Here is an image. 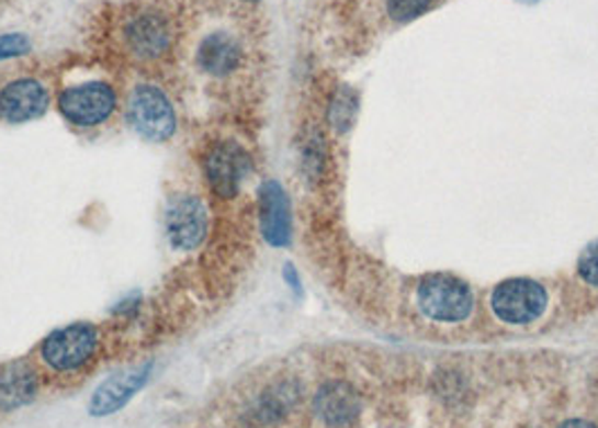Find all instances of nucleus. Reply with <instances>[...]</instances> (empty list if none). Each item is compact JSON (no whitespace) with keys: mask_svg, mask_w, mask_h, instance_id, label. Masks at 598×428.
<instances>
[{"mask_svg":"<svg viewBox=\"0 0 598 428\" xmlns=\"http://www.w3.org/2000/svg\"><path fill=\"white\" fill-rule=\"evenodd\" d=\"M196 64L203 72L212 77H225L235 72L241 64V48L237 38L227 32L207 34L199 46Z\"/></svg>","mask_w":598,"mask_h":428,"instance_id":"nucleus-13","label":"nucleus"},{"mask_svg":"<svg viewBox=\"0 0 598 428\" xmlns=\"http://www.w3.org/2000/svg\"><path fill=\"white\" fill-rule=\"evenodd\" d=\"M57 106L68 124L93 128L111 120L117 109V93L106 81H86L64 89Z\"/></svg>","mask_w":598,"mask_h":428,"instance_id":"nucleus-2","label":"nucleus"},{"mask_svg":"<svg viewBox=\"0 0 598 428\" xmlns=\"http://www.w3.org/2000/svg\"><path fill=\"white\" fill-rule=\"evenodd\" d=\"M100 346V334L90 323H72L41 342L43 363L57 372H75L93 361Z\"/></svg>","mask_w":598,"mask_h":428,"instance_id":"nucleus-3","label":"nucleus"},{"mask_svg":"<svg viewBox=\"0 0 598 428\" xmlns=\"http://www.w3.org/2000/svg\"><path fill=\"white\" fill-rule=\"evenodd\" d=\"M128 120L135 132L151 143H167L178 128L171 100L154 83L135 86L128 100Z\"/></svg>","mask_w":598,"mask_h":428,"instance_id":"nucleus-4","label":"nucleus"},{"mask_svg":"<svg viewBox=\"0 0 598 428\" xmlns=\"http://www.w3.org/2000/svg\"><path fill=\"white\" fill-rule=\"evenodd\" d=\"M36 395L34 372L25 363H10L0 368V410H12Z\"/></svg>","mask_w":598,"mask_h":428,"instance_id":"nucleus-14","label":"nucleus"},{"mask_svg":"<svg viewBox=\"0 0 598 428\" xmlns=\"http://www.w3.org/2000/svg\"><path fill=\"white\" fill-rule=\"evenodd\" d=\"M124 41L131 55L140 59H158L169 50L171 30L160 14H137L124 27Z\"/></svg>","mask_w":598,"mask_h":428,"instance_id":"nucleus-11","label":"nucleus"},{"mask_svg":"<svg viewBox=\"0 0 598 428\" xmlns=\"http://www.w3.org/2000/svg\"><path fill=\"white\" fill-rule=\"evenodd\" d=\"M259 222H261V235L270 246L282 248L291 244V235H293L291 201L286 190L278 181H268L261 185Z\"/></svg>","mask_w":598,"mask_h":428,"instance_id":"nucleus-10","label":"nucleus"},{"mask_svg":"<svg viewBox=\"0 0 598 428\" xmlns=\"http://www.w3.org/2000/svg\"><path fill=\"white\" fill-rule=\"evenodd\" d=\"M578 273L580 278L591 284L598 286V239L591 241L578 257Z\"/></svg>","mask_w":598,"mask_h":428,"instance_id":"nucleus-19","label":"nucleus"},{"mask_svg":"<svg viewBox=\"0 0 598 428\" xmlns=\"http://www.w3.org/2000/svg\"><path fill=\"white\" fill-rule=\"evenodd\" d=\"M432 3L435 0H387V10L394 21L409 23L424 16L432 8Z\"/></svg>","mask_w":598,"mask_h":428,"instance_id":"nucleus-16","label":"nucleus"},{"mask_svg":"<svg viewBox=\"0 0 598 428\" xmlns=\"http://www.w3.org/2000/svg\"><path fill=\"white\" fill-rule=\"evenodd\" d=\"M250 154L233 140L212 145L203 156V174L210 190L221 199H233L239 194L244 181L250 177Z\"/></svg>","mask_w":598,"mask_h":428,"instance_id":"nucleus-5","label":"nucleus"},{"mask_svg":"<svg viewBox=\"0 0 598 428\" xmlns=\"http://www.w3.org/2000/svg\"><path fill=\"white\" fill-rule=\"evenodd\" d=\"M353 113H356V98H353V93L349 89H342L336 95L334 106H331V122H334V126L338 128V132H345V128L351 126Z\"/></svg>","mask_w":598,"mask_h":428,"instance_id":"nucleus-17","label":"nucleus"},{"mask_svg":"<svg viewBox=\"0 0 598 428\" xmlns=\"http://www.w3.org/2000/svg\"><path fill=\"white\" fill-rule=\"evenodd\" d=\"M289 402H291L289 388H274L272 393H266L263 399L257 404V410L250 415L252 424L266 428L268 424H272L280 415H284V410L289 408Z\"/></svg>","mask_w":598,"mask_h":428,"instance_id":"nucleus-15","label":"nucleus"},{"mask_svg":"<svg viewBox=\"0 0 598 428\" xmlns=\"http://www.w3.org/2000/svg\"><path fill=\"white\" fill-rule=\"evenodd\" d=\"M546 300V291L538 282L516 278L495 286L490 305L501 323L527 325L544 314Z\"/></svg>","mask_w":598,"mask_h":428,"instance_id":"nucleus-7","label":"nucleus"},{"mask_svg":"<svg viewBox=\"0 0 598 428\" xmlns=\"http://www.w3.org/2000/svg\"><path fill=\"white\" fill-rule=\"evenodd\" d=\"M165 233L176 250H196L210 233V212L201 196L178 194L165 210Z\"/></svg>","mask_w":598,"mask_h":428,"instance_id":"nucleus-6","label":"nucleus"},{"mask_svg":"<svg viewBox=\"0 0 598 428\" xmlns=\"http://www.w3.org/2000/svg\"><path fill=\"white\" fill-rule=\"evenodd\" d=\"M50 106V93L38 79L21 77L0 91V117L12 124H23L41 117Z\"/></svg>","mask_w":598,"mask_h":428,"instance_id":"nucleus-9","label":"nucleus"},{"mask_svg":"<svg viewBox=\"0 0 598 428\" xmlns=\"http://www.w3.org/2000/svg\"><path fill=\"white\" fill-rule=\"evenodd\" d=\"M151 370L154 365L145 363V365L117 372L104 383H100V388L93 393V397H90L88 413L93 417H109L122 410L137 393L145 388L151 376Z\"/></svg>","mask_w":598,"mask_h":428,"instance_id":"nucleus-8","label":"nucleus"},{"mask_svg":"<svg viewBox=\"0 0 598 428\" xmlns=\"http://www.w3.org/2000/svg\"><path fill=\"white\" fill-rule=\"evenodd\" d=\"M419 307L437 323H462L473 314L475 297L466 282L448 273H435L419 284Z\"/></svg>","mask_w":598,"mask_h":428,"instance_id":"nucleus-1","label":"nucleus"},{"mask_svg":"<svg viewBox=\"0 0 598 428\" xmlns=\"http://www.w3.org/2000/svg\"><path fill=\"white\" fill-rule=\"evenodd\" d=\"M32 50V41L23 32H8L0 34V61L25 57Z\"/></svg>","mask_w":598,"mask_h":428,"instance_id":"nucleus-18","label":"nucleus"},{"mask_svg":"<svg viewBox=\"0 0 598 428\" xmlns=\"http://www.w3.org/2000/svg\"><path fill=\"white\" fill-rule=\"evenodd\" d=\"M561 428H596V426L589 424V421H585V419H569Z\"/></svg>","mask_w":598,"mask_h":428,"instance_id":"nucleus-21","label":"nucleus"},{"mask_svg":"<svg viewBox=\"0 0 598 428\" xmlns=\"http://www.w3.org/2000/svg\"><path fill=\"white\" fill-rule=\"evenodd\" d=\"M284 278H286V282H289V284H291V286H293V289H295V291L300 293V280H297V273H295V269H293L291 264L286 267V271H284Z\"/></svg>","mask_w":598,"mask_h":428,"instance_id":"nucleus-20","label":"nucleus"},{"mask_svg":"<svg viewBox=\"0 0 598 428\" xmlns=\"http://www.w3.org/2000/svg\"><path fill=\"white\" fill-rule=\"evenodd\" d=\"M315 413L327 426L345 428L360 413V399L345 381H329L315 395Z\"/></svg>","mask_w":598,"mask_h":428,"instance_id":"nucleus-12","label":"nucleus"}]
</instances>
